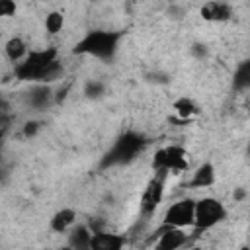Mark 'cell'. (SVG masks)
<instances>
[{
    "mask_svg": "<svg viewBox=\"0 0 250 250\" xmlns=\"http://www.w3.org/2000/svg\"><path fill=\"white\" fill-rule=\"evenodd\" d=\"M84 94L86 98H100L105 94V84L100 80H88L84 86Z\"/></svg>",
    "mask_w": 250,
    "mask_h": 250,
    "instance_id": "19",
    "label": "cell"
},
{
    "mask_svg": "<svg viewBox=\"0 0 250 250\" xmlns=\"http://www.w3.org/2000/svg\"><path fill=\"white\" fill-rule=\"evenodd\" d=\"M172 107H174L176 115H178L180 119H184V121H188V119H191L193 115L199 113V105H197L195 100L189 98V96H180V98H176V100L172 102Z\"/></svg>",
    "mask_w": 250,
    "mask_h": 250,
    "instance_id": "16",
    "label": "cell"
},
{
    "mask_svg": "<svg viewBox=\"0 0 250 250\" xmlns=\"http://www.w3.org/2000/svg\"><path fill=\"white\" fill-rule=\"evenodd\" d=\"M39 129H41V123L39 121H35V119L25 121L23 127H21V137L23 139H31V137H35L39 133Z\"/></svg>",
    "mask_w": 250,
    "mask_h": 250,
    "instance_id": "20",
    "label": "cell"
},
{
    "mask_svg": "<svg viewBox=\"0 0 250 250\" xmlns=\"http://www.w3.org/2000/svg\"><path fill=\"white\" fill-rule=\"evenodd\" d=\"M74 223H76V209H72V207H62V209H59V211L51 217L49 229H51L53 232H57V234H64V232H68V229H70Z\"/></svg>",
    "mask_w": 250,
    "mask_h": 250,
    "instance_id": "13",
    "label": "cell"
},
{
    "mask_svg": "<svg viewBox=\"0 0 250 250\" xmlns=\"http://www.w3.org/2000/svg\"><path fill=\"white\" fill-rule=\"evenodd\" d=\"M158 234L156 240V248L158 250H176V248H184L188 246V232L186 229H178V227H168V225H160V229L154 232Z\"/></svg>",
    "mask_w": 250,
    "mask_h": 250,
    "instance_id": "8",
    "label": "cell"
},
{
    "mask_svg": "<svg viewBox=\"0 0 250 250\" xmlns=\"http://www.w3.org/2000/svg\"><path fill=\"white\" fill-rule=\"evenodd\" d=\"M62 74L64 68L59 61V49L55 47L33 49L14 66V76L18 80L33 84H53L61 80Z\"/></svg>",
    "mask_w": 250,
    "mask_h": 250,
    "instance_id": "1",
    "label": "cell"
},
{
    "mask_svg": "<svg viewBox=\"0 0 250 250\" xmlns=\"http://www.w3.org/2000/svg\"><path fill=\"white\" fill-rule=\"evenodd\" d=\"M229 211L225 207L223 201H219L217 197H201L195 201V207H193V234H201L205 230H211L215 229L217 225H221L225 219H227Z\"/></svg>",
    "mask_w": 250,
    "mask_h": 250,
    "instance_id": "4",
    "label": "cell"
},
{
    "mask_svg": "<svg viewBox=\"0 0 250 250\" xmlns=\"http://www.w3.org/2000/svg\"><path fill=\"white\" fill-rule=\"evenodd\" d=\"M189 166V160H188V150L182 146V145H168V146H162L158 148L154 154H152V160H150V168L154 174H160V176H168V174H182L186 172Z\"/></svg>",
    "mask_w": 250,
    "mask_h": 250,
    "instance_id": "5",
    "label": "cell"
},
{
    "mask_svg": "<svg viewBox=\"0 0 250 250\" xmlns=\"http://www.w3.org/2000/svg\"><path fill=\"white\" fill-rule=\"evenodd\" d=\"M164 180L166 176H160V174H154L145 189H143V195H141V213L143 217H152L158 209V205L162 203L164 199Z\"/></svg>",
    "mask_w": 250,
    "mask_h": 250,
    "instance_id": "7",
    "label": "cell"
},
{
    "mask_svg": "<svg viewBox=\"0 0 250 250\" xmlns=\"http://www.w3.org/2000/svg\"><path fill=\"white\" fill-rule=\"evenodd\" d=\"M248 86H250V62L244 61L234 70V88L236 90H246Z\"/></svg>",
    "mask_w": 250,
    "mask_h": 250,
    "instance_id": "18",
    "label": "cell"
},
{
    "mask_svg": "<svg viewBox=\"0 0 250 250\" xmlns=\"http://www.w3.org/2000/svg\"><path fill=\"white\" fill-rule=\"evenodd\" d=\"M191 53H193L195 57H199V59H203V57L207 55V49H205V45H201V43H195V45L191 47Z\"/></svg>",
    "mask_w": 250,
    "mask_h": 250,
    "instance_id": "22",
    "label": "cell"
},
{
    "mask_svg": "<svg viewBox=\"0 0 250 250\" xmlns=\"http://www.w3.org/2000/svg\"><path fill=\"white\" fill-rule=\"evenodd\" d=\"M123 35H125L123 31L90 29L74 43L72 55H84V57H94L100 61H111L119 49Z\"/></svg>",
    "mask_w": 250,
    "mask_h": 250,
    "instance_id": "2",
    "label": "cell"
},
{
    "mask_svg": "<svg viewBox=\"0 0 250 250\" xmlns=\"http://www.w3.org/2000/svg\"><path fill=\"white\" fill-rule=\"evenodd\" d=\"M146 145V139L137 133V131H125L121 133L115 143L111 145V148L104 154L100 168H111V166H121V164H129L133 158H137L139 152H143Z\"/></svg>",
    "mask_w": 250,
    "mask_h": 250,
    "instance_id": "3",
    "label": "cell"
},
{
    "mask_svg": "<svg viewBox=\"0 0 250 250\" xmlns=\"http://www.w3.org/2000/svg\"><path fill=\"white\" fill-rule=\"evenodd\" d=\"M244 197H246V191H244L242 188H236V189H234V199H236V201H242Z\"/></svg>",
    "mask_w": 250,
    "mask_h": 250,
    "instance_id": "23",
    "label": "cell"
},
{
    "mask_svg": "<svg viewBox=\"0 0 250 250\" xmlns=\"http://www.w3.org/2000/svg\"><path fill=\"white\" fill-rule=\"evenodd\" d=\"M90 240H92V230L88 225H72L68 229V246L76 248V250H86L90 248Z\"/></svg>",
    "mask_w": 250,
    "mask_h": 250,
    "instance_id": "14",
    "label": "cell"
},
{
    "mask_svg": "<svg viewBox=\"0 0 250 250\" xmlns=\"http://www.w3.org/2000/svg\"><path fill=\"white\" fill-rule=\"evenodd\" d=\"M193 207H195V199L184 197L174 201L162 217L160 225H168V227H178V229H191L193 225Z\"/></svg>",
    "mask_w": 250,
    "mask_h": 250,
    "instance_id": "6",
    "label": "cell"
},
{
    "mask_svg": "<svg viewBox=\"0 0 250 250\" xmlns=\"http://www.w3.org/2000/svg\"><path fill=\"white\" fill-rule=\"evenodd\" d=\"M29 53V49H27V43L20 37V35H14V37H10L6 43H4V55H6V59L10 61V62H20L25 55Z\"/></svg>",
    "mask_w": 250,
    "mask_h": 250,
    "instance_id": "15",
    "label": "cell"
},
{
    "mask_svg": "<svg viewBox=\"0 0 250 250\" xmlns=\"http://www.w3.org/2000/svg\"><path fill=\"white\" fill-rule=\"evenodd\" d=\"M215 182H217L215 166H213L211 162H203V164H199L197 170L193 172L191 180L188 182V188H189V189H205V188H211Z\"/></svg>",
    "mask_w": 250,
    "mask_h": 250,
    "instance_id": "11",
    "label": "cell"
},
{
    "mask_svg": "<svg viewBox=\"0 0 250 250\" xmlns=\"http://www.w3.org/2000/svg\"><path fill=\"white\" fill-rule=\"evenodd\" d=\"M18 12L16 0H0V18H12Z\"/></svg>",
    "mask_w": 250,
    "mask_h": 250,
    "instance_id": "21",
    "label": "cell"
},
{
    "mask_svg": "<svg viewBox=\"0 0 250 250\" xmlns=\"http://www.w3.org/2000/svg\"><path fill=\"white\" fill-rule=\"evenodd\" d=\"M199 14L205 21L221 23V21H229L232 18V6L229 2H223V0H209L201 6Z\"/></svg>",
    "mask_w": 250,
    "mask_h": 250,
    "instance_id": "9",
    "label": "cell"
},
{
    "mask_svg": "<svg viewBox=\"0 0 250 250\" xmlns=\"http://www.w3.org/2000/svg\"><path fill=\"white\" fill-rule=\"evenodd\" d=\"M0 158H2V154H0Z\"/></svg>",
    "mask_w": 250,
    "mask_h": 250,
    "instance_id": "24",
    "label": "cell"
},
{
    "mask_svg": "<svg viewBox=\"0 0 250 250\" xmlns=\"http://www.w3.org/2000/svg\"><path fill=\"white\" fill-rule=\"evenodd\" d=\"M123 246H125V236L121 234H111L107 230L92 232L90 250H121Z\"/></svg>",
    "mask_w": 250,
    "mask_h": 250,
    "instance_id": "10",
    "label": "cell"
},
{
    "mask_svg": "<svg viewBox=\"0 0 250 250\" xmlns=\"http://www.w3.org/2000/svg\"><path fill=\"white\" fill-rule=\"evenodd\" d=\"M55 100L51 84H33V88L27 92V102L35 109H45Z\"/></svg>",
    "mask_w": 250,
    "mask_h": 250,
    "instance_id": "12",
    "label": "cell"
},
{
    "mask_svg": "<svg viewBox=\"0 0 250 250\" xmlns=\"http://www.w3.org/2000/svg\"><path fill=\"white\" fill-rule=\"evenodd\" d=\"M62 25H64V16H62V12L53 10V12H49V14L45 16V31H47V33L57 35V33L62 29Z\"/></svg>",
    "mask_w": 250,
    "mask_h": 250,
    "instance_id": "17",
    "label": "cell"
}]
</instances>
